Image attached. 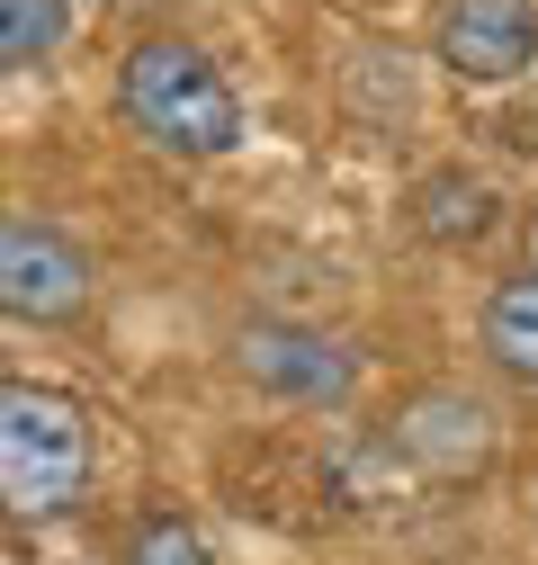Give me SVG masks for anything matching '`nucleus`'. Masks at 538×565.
<instances>
[{"label": "nucleus", "mask_w": 538, "mask_h": 565, "mask_svg": "<svg viewBox=\"0 0 538 565\" xmlns=\"http://www.w3.org/2000/svg\"><path fill=\"white\" fill-rule=\"evenodd\" d=\"M413 225L431 243H476V234H494V189L476 171H431L413 189Z\"/></svg>", "instance_id": "6e6552de"}, {"label": "nucleus", "mask_w": 538, "mask_h": 565, "mask_svg": "<svg viewBox=\"0 0 538 565\" xmlns=\"http://www.w3.org/2000/svg\"><path fill=\"white\" fill-rule=\"evenodd\" d=\"M90 306V252L36 225V216H0V315L10 323H73Z\"/></svg>", "instance_id": "7ed1b4c3"}, {"label": "nucleus", "mask_w": 538, "mask_h": 565, "mask_svg": "<svg viewBox=\"0 0 538 565\" xmlns=\"http://www.w3.org/2000/svg\"><path fill=\"white\" fill-rule=\"evenodd\" d=\"M134 10H144V0H134Z\"/></svg>", "instance_id": "f8f14e48"}, {"label": "nucleus", "mask_w": 538, "mask_h": 565, "mask_svg": "<svg viewBox=\"0 0 538 565\" xmlns=\"http://www.w3.org/2000/svg\"><path fill=\"white\" fill-rule=\"evenodd\" d=\"M117 99L134 117V135L180 162H216L243 145V99L234 82L216 73L207 54H197L189 36H144L126 54V73H117Z\"/></svg>", "instance_id": "f257e3e1"}, {"label": "nucleus", "mask_w": 538, "mask_h": 565, "mask_svg": "<svg viewBox=\"0 0 538 565\" xmlns=\"http://www.w3.org/2000/svg\"><path fill=\"white\" fill-rule=\"evenodd\" d=\"M395 449L413 458L431 484H449V476H476V467L494 458V413H485L476 395H422L413 413L395 422Z\"/></svg>", "instance_id": "423d86ee"}, {"label": "nucleus", "mask_w": 538, "mask_h": 565, "mask_svg": "<svg viewBox=\"0 0 538 565\" xmlns=\"http://www.w3.org/2000/svg\"><path fill=\"white\" fill-rule=\"evenodd\" d=\"M82 484H90V413L63 386L0 377V503L45 521L82 503Z\"/></svg>", "instance_id": "f03ea898"}, {"label": "nucleus", "mask_w": 538, "mask_h": 565, "mask_svg": "<svg viewBox=\"0 0 538 565\" xmlns=\"http://www.w3.org/2000/svg\"><path fill=\"white\" fill-rule=\"evenodd\" d=\"M485 360L512 377V386H538V269H512L503 288L485 297Z\"/></svg>", "instance_id": "0eeeda50"}, {"label": "nucleus", "mask_w": 538, "mask_h": 565, "mask_svg": "<svg viewBox=\"0 0 538 565\" xmlns=\"http://www.w3.org/2000/svg\"><path fill=\"white\" fill-rule=\"evenodd\" d=\"M431 54L458 82H512L538 54V0H440L431 10Z\"/></svg>", "instance_id": "20e7f679"}, {"label": "nucleus", "mask_w": 538, "mask_h": 565, "mask_svg": "<svg viewBox=\"0 0 538 565\" xmlns=\"http://www.w3.org/2000/svg\"><path fill=\"white\" fill-rule=\"evenodd\" d=\"M126 565H225V556L207 547V530H189V521H144Z\"/></svg>", "instance_id": "9d476101"}, {"label": "nucleus", "mask_w": 538, "mask_h": 565, "mask_svg": "<svg viewBox=\"0 0 538 565\" xmlns=\"http://www.w3.org/2000/svg\"><path fill=\"white\" fill-rule=\"evenodd\" d=\"M73 36V0H0V73H28Z\"/></svg>", "instance_id": "1a4fd4ad"}, {"label": "nucleus", "mask_w": 538, "mask_h": 565, "mask_svg": "<svg viewBox=\"0 0 538 565\" xmlns=\"http://www.w3.org/2000/svg\"><path fill=\"white\" fill-rule=\"evenodd\" d=\"M243 377L288 395V404H351L359 386V360L332 332H305V323H251L243 332Z\"/></svg>", "instance_id": "39448f33"}, {"label": "nucleus", "mask_w": 538, "mask_h": 565, "mask_svg": "<svg viewBox=\"0 0 538 565\" xmlns=\"http://www.w3.org/2000/svg\"><path fill=\"white\" fill-rule=\"evenodd\" d=\"M529 269H538V216H529Z\"/></svg>", "instance_id": "9b49d317"}]
</instances>
